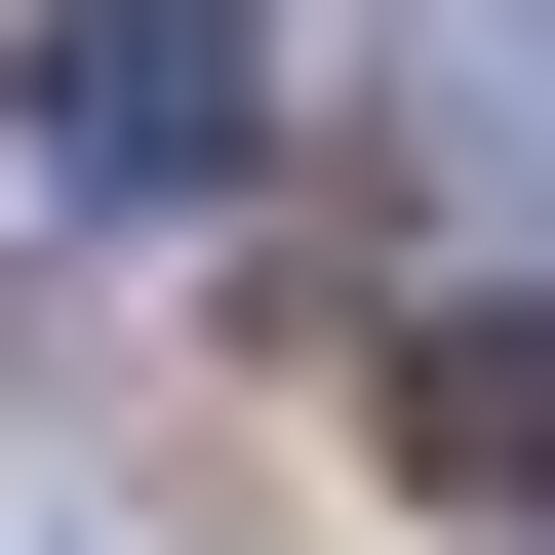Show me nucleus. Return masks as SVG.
<instances>
[{
	"label": "nucleus",
	"instance_id": "nucleus-2",
	"mask_svg": "<svg viewBox=\"0 0 555 555\" xmlns=\"http://www.w3.org/2000/svg\"><path fill=\"white\" fill-rule=\"evenodd\" d=\"M397 476H437V516H555V278L397 318Z\"/></svg>",
	"mask_w": 555,
	"mask_h": 555
},
{
	"label": "nucleus",
	"instance_id": "nucleus-1",
	"mask_svg": "<svg viewBox=\"0 0 555 555\" xmlns=\"http://www.w3.org/2000/svg\"><path fill=\"white\" fill-rule=\"evenodd\" d=\"M238 119H278V40H238V0H40V159H80V198H198Z\"/></svg>",
	"mask_w": 555,
	"mask_h": 555
}]
</instances>
